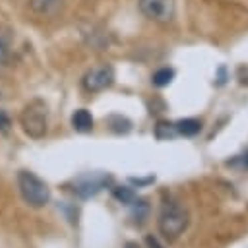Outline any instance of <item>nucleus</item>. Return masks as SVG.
Returning a JSON list of instances; mask_svg holds the SVG:
<instances>
[{
	"label": "nucleus",
	"instance_id": "nucleus-22",
	"mask_svg": "<svg viewBox=\"0 0 248 248\" xmlns=\"http://www.w3.org/2000/svg\"><path fill=\"white\" fill-rule=\"evenodd\" d=\"M126 248H138V244H134V242H128V244H126Z\"/></svg>",
	"mask_w": 248,
	"mask_h": 248
},
{
	"label": "nucleus",
	"instance_id": "nucleus-1",
	"mask_svg": "<svg viewBox=\"0 0 248 248\" xmlns=\"http://www.w3.org/2000/svg\"><path fill=\"white\" fill-rule=\"evenodd\" d=\"M17 186H19V194H21L23 202L35 209L45 207L50 202L48 184L31 170H19L17 172Z\"/></svg>",
	"mask_w": 248,
	"mask_h": 248
},
{
	"label": "nucleus",
	"instance_id": "nucleus-4",
	"mask_svg": "<svg viewBox=\"0 0 248 248\" xmlns=\"http://www.w3.org/2000/svg\"><path fill=\"white\" fill-rule=\"evenodd\" d=\"M107 186H112V176L107 172H83L72 180V192L78 198H93Z\"/></svg>",
	"mask_w": 248,
	"mask_h": 248
},
{
	"label": "nucleus",
	"instance_id": "nucleus-20",
	"mask_svg": "<svg viewBox=\"0 0 248 248\" xmlns=\"http://www.w3.org/2000/svg\"><path fill=\"white\" fill-rule=\"evenodd\" d=\"M145 244H147V248H165V246H163L155 236H151V234L145 236Z\"/></svg>",
	"mask_w": 248,
	"mask_h": 248
},
{
	"label": "nucleus",
	"instance_id": "nucleus-17",
	"mask_svg": "<svg viewBox=\"0 0 248 248\" xmlns=\"http://www.w3.org/2000/svg\"><path fill=\"white\" fill-rule=\"evenodd\" d=\"M8 58H10L8 45H6V41H4V39H0V68H4V66H6Z\"/></svg>",
	"mask_w": 248,
	"mask_h": 248
},
{
	"label": "nucleus",
	"instance_id": "nucleus-14",
	"mask_svg": "<svg viewBox=\"0 0 248 248\" xmlns=\"http://www.w3.org/2000/svg\"><path fill=\"white\" fill-rule=\"evenodd\" d=\"M155 136H157L159 140H169V138L178 136V134H176V126H174V122L159 120L157 126H155Z\"/></svg>",
	"mask_w": 248,
	"mask_h": 248
},
{
	"label": "nucleus",
	"instance_id": "nucleus-7",
	"mask_svg": "<svg viewBox=\"0 0 248 248\" xmlns=\"http://www.w3.org/2000/svg\"><path fill=\"white\" fill-rule=\"evenodd\" d=\"M70 122H72V128H74L76 132H79V134H87V132L93 130V116H91V112H89L87 108H78V110H74Z\"/></svg>",
	"mask_w": 248,
	"mask_h": 248
},
{
	"label": "nucleus",
	"instance_id": "nucleus-3",
	"mask_svg": "<svg viewBox=\"0 0 248 248\" xmlns=\"http://www.w3.org/2000/svg\"><path fill=\"white\" fill-rule=\"evenodd\" d=\"M188 227V211L172 198L165 200L159 213V231L167 238H176Z\"/></svg>",
	"mask_w": 248,
	"mask_h": 248
},
{
	"label": "nucleus",
	"instance_id": "nucleus-12",
	"mask_svg": "<svg viewBox=\"0 0 248 248\" xmlns=\"http://www.w3.org/2000/svg\"><path fill=\"white\" fill-rule=\"evenodd\" d=\"M172 79H174V70L169 68V66L155 70L153 76H151V83H153L155 87H165V85H169Z\"/></svg>",
	"mask_w": 248,
	"mask_h": 248
},
{
	"label": "nucleus",
	"instance_id": "nucleus-6",
	"mask_svg": "<svg viewBox=\"0 0 248 248\" xmlns=\"http://www.w3.org/2000/svg\"><path fill=\"white\" fill-rule=\"evenodd\" d=\"M114 81V70L112 66L108 64H103V66H97V68H91L83 74L81 78V85L85 91L89 93H95V91H103L107 87H110Z\"/></svg>",
	"mask_w": 248,
	"mask_h": 248
},
{
	"label": "nucleus",
	"instance_id": "nucleus-13",
	"mask_svg": "<svg viewBox=\"0 0 248 248\" xmlns=\"http://www.w3.org/2000/svg\"><path fill=\"white\" fill-rule=\"evenodd\" d=\"M130 209H132V219H134L138 225H141V223L145 221V217L149 215V203H147L143 198H138V200L130 205Z\"/></svg>",
	"mask_w": 248,
	"mask_h": 248
},
{
	"label": "nucleus",
	"instance_id": "nucleus-2",
	"mask_svg": "<svg viewBox=\"0 0 248 248\" xmlns=\"http://www.w3.org/2000/svg\"><path fill=\"white\" fill-rule=\"evenodd\" d=\"M19 122H21V128L23 132L29 136V138H43L46 134V128H48V107L43 99H33L29 101L21 114H19Z\"/></svg>",
	"mask_w": 248,
	"mask_h": 248
},
{
	"label": "nucleus",
	"instance_id": "nucleus-9",
	"mask_svg": "<svg viewBox=\"0 0 248 248\" xmlns=\"http://www.w3.org/2000/svg\"><path fill=\"white\" fill-rule=\"evenodd\" d=\"M112 196H114L122 205H128V207L140 198V196L134 192L132 186H114V188H112Z\"/></svg>",
	"mask_w": 248,
	"mask_h": 248
},
{
	"label": "nucleus",
	"instance_id": "nucleus-15",
	"mask_svg": "<svg viewBox=\"0 0 248 248\" xmlns=\"http://www.w3.org/2000/svg\"><path fill=\"white\" fill-rule=\"evenodd\" d=\"M227 165L229 167H236L240 170H248V149H244L242 153L234 155L231 161H227Z\"/></svg>",
	"mask_w": 248,
	"mask_h": 248
},
{
	"label": "nucleus",
	"instance_id": "nucleus-11",
	"mask_svg": "<svg viewBox=\"0 0 248 248\" xmlns=\"http://www.w3.org/2000/svg\"><path fill=\"white\" fill-rule=\"evenodd\" d=\"M60 4H62V0H29L31 10H33L35 14H41V16L52 14Z\"/></svg>",
	"mask_w": 248,
	"mask_h": 248
},
{
	"label": "nucleus",
	"instance_id": "nucleus-18",
	"mask_svg": "<svg viewBox=\"0 0 248 248\" xmlns=\"http://www.w3.org/2000/svg\"><path fill=\"white\" fill-rule=\"evenodd\" d=\"M236 78H238V81H240L242 85L248 87V66H240L238 72H236Z\"/></svg>",
	"mask_w": 248,
	"mask_h": 248
},
{
	"label": "nucleus",
	"instance_id": "nucleus-16",
	"mask_svg": "<svg viewBox=\"0 0 248 248\" xmlns=\"http://www.w3.org/2000/svg\"><path fill=\"white\" fill-rule=\"evenodd\" d=\"M128 182L134 188H143V186H149V184L155 182V174H149V176H130Z\"/></svg>",
	"mask_w": 248,
	"mask_h": 248
},
{
	"label": "nucleus",
	"instance_id": "nucleus-19",
	"mask_svg": "<svg viewBox=\"0 0 248 248\" xmlns=\"http://www.w3.org/2000/svg\"><path fill=\"white\" fill-rule=\"evenodd\" d=\"M10 116L4 112V110H0V132H8L10 130Z\"/></svg>",
	"mask_w": 248,
	"mask_h": 248
},
{
	"label": "nucleus",
	"instance_id": "nucleus-10",
	"mask_svg": "<svg viewBox=\"0 0 248 248\" xmlns=\"http://www.w3.org/2000/svg\"><path fill=\"white\" fill-rule=\"evenodd\" d=\"M107 124H108V128H110L114 134H128V132L132 130V122H130L126 116H122V114H112V116H108V118H107Z\"/></svg>",
	"mask_w": 248,
	"mask_h": 248
},
{
	"label": "nucleus",
	"instance_id": "nucleus-21",
	"mask_svg": "<svg viewBox=\"0 0 248 248\" xmlns=\"http://www.w3.org/2000/svg\"><path fill=\"white\" fill-rule=\"evenodd\" d=\"M227 81V74H225V68L221 66L219 70H217V85H223Z\"/></svg>",
	"mask_w": 248,
	"mask_h": 248
},
{
	"label": "nucleus",
	"instance_id": "nucleus-5",
	"mask_svg": "<svg viewBox=\"0 0 248 248\" xmlns=\"http://www.w3.org/2000/svg\"><path fill=\"white\" fill-rule=\"evenodd\" d=\"M138 8L151 21L169 23L174 17L176 4L174 0H138Z\"/></svg>",
	"mask_w": 248,
	"mask_h": 248
},
{
	"label": "nucleus",
	"instance_id": "nucleus-8",
	"mask_svg": "<svg viewBox=\"0 0 248 248\" xmlns=\"http://www.w3.org/2000/svg\"><path fill=\"white\" fill-rule=\"evenodd\" d=\"M174 126H176V134L178 136L192 138V136L200 134L202 120H198V118H180V120H174Z\"/></svg>",
	"mask_w": 248,
	"mask_h": 248
}]
</instances>
